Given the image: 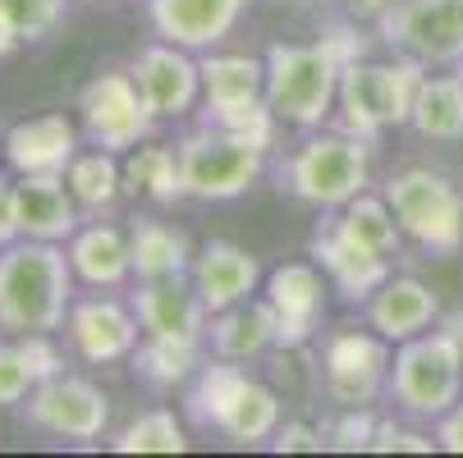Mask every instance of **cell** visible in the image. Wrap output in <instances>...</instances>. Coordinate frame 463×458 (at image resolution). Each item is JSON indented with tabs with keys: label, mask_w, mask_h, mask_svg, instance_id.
Returning a JSON list of instances; mask_svg holds the SVG:
<instances>
[{
	"label": "cell",
	"mask_w": 463,
	"mask_h": 458,
	"mask_svg": "<svg viewBox=\"0 0 463 458\" xmlns=\"http://www.w3.org/2000/svg\"><path fill=\"white\" fill-rule=\"evenodd\" d=\"M24 422L51 440H101L110 426V399L97 380L60 371L24 399Z\"/></svg>",
	"instance_id": "10"
},
{
	"label": "cell",
	"mask_w": 463,
	"mask_h": 458,
	"mask_svg": "<svg viewBox=\"0 0 463 458\" xmlns=\"http://www.w3.org/2000/svg\"><path fill=\"white\" fill-rule=\"evenodd\" d=\"M363 55V37L354 23H326L317 42H276L267 55V101L271 110L312 134L330 119L340 101L345 64Z\"/></svg>",
	"instance_id": "1"
},
{
	"label": "cell",
	"mask_w": 463,
	"mask_h": 458,
	"mask_svg": "<svg viewBox=\"0 0 463 458\" xmlns=\"http://www.w3.org/2000/svg\"><path fill=\"white\" fill-rule=\"evenodd\" d=\"M134 376L156 389V395H170V389L188 385L203 367V344H184V340H161V335H147L138 349H134Z\"/></svg>",
	"instance_id": "31"
},
{
	"label": "cell",
	"mask_w": 463,
	"mask_h": 458,
	"mask_svg": "<svg viewBox=\"0 0 463 458\" xmlns=\"http://www.w3.org/2000/svg\"><path fill=\"white\" fill-rule=\"evenodd\" d=\"M436 444H440L445 453H463V399H458L449 413L436 417Z\"/></svg>",
	"instance_id": "41"
},
{
	"label": "cell",
	"mask_w": 463,
	"mask_h": 458,
	"mask_svg": "<svg viewBox=\"0 0 463 458\" xmlns=\"http://www.w3.org/2000/svg\"><path fill=\"white\" fill-rule=\"evenodd\" d=\"M248 0H147V23L184 51H216L243 19Z\"/></svg>",
	"instance_id": "16"
},
{
	"label": "cell",
	"mask_w": 463,
	"mask_h": 458,
	"mask_svg": "<svg viewBox=\"0 0 463 458\" xmlns=\"http://www.w3.org/2000/svg\"><path fill=\"white\" fill-rule=\"evenodd\" d=\"M175 147H179L184 192L193 202H234L261 179V170H267V152L243 143V138L221 134L212 124L184 134Z\"/></svg>",
	"instance_id": "7"
},
{
	"label": "cell",
	"mask_w": 463,
	"mask_h": 458,
	"mask_svg": "<svg viewBox=\"0 0 463 458\" xmlns=\"http://www.w3.org/2000/svg\"><path fill=\"white\" fill-rule=\"evenodd\" d=\"M110 449L115 453H184L188 435H184V422L170 408H147L110 435Z\"/></svg>",
	"instance_id": "33"
},
{
	"label": "cell",
	"mask_w": 463,
	"mask_h": 458,
	"mask_svg": "<svg viewBox=\"0 0 463 458\" xmlns=\"http://www.w3.org/2000/svg\"><path fill=\"white\" fill-rule=\"evenodd\" d=\"M390 399L418 422H436L463 399V349L449 331L404 340L390 362Z\"/></svg>",
	"instance_id": "6"
},
{
	"label": "cell",
	"mask_w": 463,
	"mask_h": 458,
	"mask_svg": "<svg viewBox=\"0 0 463 458\" xmlns=\"http://www.w3.org/2000/svg\"><path fill=\"white\" fill-rule=\"evenodd\" d=\"M14 207H19V238L70 243L83 225V207L74 188L64 183V174H19Z\"/></svg>",
	"instance_id": "18"
},
{
	"label": "cell",
	"mask_w": 463,
	"mask_h": 458,
	"mask_svg": "<svg viewBox=\"0 0 463 458\" xmlns=\"http://www.w3.org/2000/svg\"><path fill=\"white\" fill-rule=\"evenodd\" d=\"M367 183H372V143L345 134V128H335V134L312 128L280 165V188L317 211H340L358 192H367Z\"/></svg>",
	"instance_id": "4"
},
{
	"label": "cell",
	"mask_w": 463,
	"mask_h": 458,
	"mask_svg": "<svg viewBox=\"0 0 463 458\" xmlns=\"http://www.w3.org/2000/svg\"><path fill=\"white\" fill-rule=\"evenodd\" d=\"M212 431L230 435L234 444H271V435L280 431V395L267 389L261 380L243 376Z\"/></svg>",
	"instance_id": "26"
},
{
	"label": "cell",
	"mask_w": 463,
	"mask_h": 458,
	"mask_svg": "<svg viewBox=\"0 0 463 458\" xmlns=\"http://www.w3.org/2000/svg\"><path fill=\"white\" fill-rule=\"evenodd\" d=\"M276 119L280 115L271 110L267 97L234 101V106H207L203 110V124L221 128V134H230V138H243V143H252L261 152H271V143H276Z\"/></svg>",
	"instance_id": "35"
},
{
	"label": "cell",
	"mask_w": 463,
	"mask_h": 458,
	"mask_svg": "<svg viewBox=\"0 0 463 458\" xmlns=\"http://www.w3.org/2000/svg\"><path fill=\"white\" fill-rule=\"evenodd\" d=\"M74 266L64 243L14 238L0 248V331L33 335L60 331L74 307Z\"/></svg>",
	"instance_id": "2"
},
{
	"label": "cell",
	"mask_w": 463,
	"mask_h": 458,
	"mask_svg": "<svg viewBox=\"0 0 463 458\" xmlns=\"http://www.w3.org/2000/svg\"><path fill=\"white\" fill-rule=\"evenodd\" d=\"M70 248V266L88 289H119L134 276V248H128V229L110 225V220H88L79 225V234L64 243Z\"/></svg>",
	"instance_id": "22"
},
{
	"label": "cell",
	"mask_w": 463,
	"mask_h": 458,
	"mask_svg": "<svg viewBox=\"0 0 463 458\" xmlns=\"http://www.w3.org/2000/svg\"><path fill=\"white\" fill-rule=\"evenodd\" d=\"M248 371L234 362V358H216V362H203L197 367V376H193V385H188V417L197 422V426H216V417H221V408L230 404V395L239 389V380H243Z\"/></svg>",
	"instance_id": "34"
},
{
	"label": "cell",
	"mask_w": 463,
	"mask_h": 458,
	"mask_svg": "<svg viewBox=\"0 0 463 458\" xmlns=\"http://www.w3.org/2000/svg\"><path fill=\"white\" fill-rule=\"evenodd\" d=\"M188 280H193L197 294H203L207 312H225V307H234V303L257 294L261 261H257V252H248V248H239L230 238H212V243H203L193 252Z\"/></svg>",
	"instance_id": "19"
},
{
	"label": "cell",
	"mask_w": 463,
	"mask_h": 458,
	"mask_svg": "<svg viewBox=\"0 0 463 458\" xmlns=\"http://www.w3.org/2000/svg\"><path fill=\"white\" fill-rule=\"evenodd\" d=\"M64 335H70V349L83 362L110 367V362L134 358L143 321L134 303H119L115 294H92V298H74L70 316H64Z\"/></svg>",
	"instance_id": "12"
},
{
	"label": "cell",
	"mask_w": 463,
	"mask_h": 458,
	"mask_svg": "<svg viewBox=\"0 0 463 458\" xmlns=\"http://www.w3.org/2000/svg\"><path fill=\"white\" fill-rule=\"evenodd\" d=\"M64 183L74 188V198L83 207V216H110L119 192H124V161L106 147H92V152H79L64 170Z\"/></svg>",
	"instance_id": "30"
},
{
	"label": "cell",
	"mask_w": 463,
	"mask_h": 458,
	"mask_svg": "<svg viewBox=\"0 0 463 458\" xmlns=\"http://www.w3.org/2000/svg\"><path fill=\"white\" fill-rule=\"evenodd\" d=\"M19 238V207H14V183L0 174V248Z\"/></svg>",
	"instance_id": "42"
},
{
	"label": "cell",
	"mask_w": 463,
	"mask_h": 458,
	"mask_svg": "<svg viewBox=\"0 0 463 458\" xmlns=\"http://www.w3.org/2000/svg\"><path fill=\"white\" fill-rule=\"evenodd\" d=\"M431 449H440V444H436V435L409 431V426L390 422V417H381V422H376V435H372V453H431Z\"/></svg>",
	"instance_id": "38"
},
{
	"label": "cell",
	"mask_w": 463,
	"mask_h": 458,
	"mask_svg": "<svg viewBox=\"0 0 463 458\" xmlns=\"http://www.w3.org/2000/svg\"><path fill=\"white\" fill-rule=\"evenodd\" d=\"M14 340H19V353L28 358V367H33L37 385L64 371V358H60V349H55V340H51L46 331H33V335H14Z\"/></svg>",
	"instance_id": "39"
},
{
	"label": "cell",
	"mask_w": 463,
	"mask_h": 458,
	"mask_svg": "<svg viewBox=\"0 0 463 458\" xmlns=\"http://www.w3.org/2000/svg\"><path fill=\"white\" fill-rule=\"evenodd\" d=\"M79 119H83V134L92 138V147H106L115 156L147 143L152 124H156L143 88L134 83L128 70H101L79 92Z\"/></svg>",
	"instance_id": "8"
},
{
	"label": "cell",
	"mask_w": 463,
	"mask_h": 458,
	"mask_svg": "<svg viewBox=\"0 0 463 458\" xmlns=\"http://www.w3.org/2000/svg\"><path fill=\"white\" fill-rule=\"evenodd\" d=\"M128 74L143 88L156 119H179L203 101V60H193V51L175 42H147L128 64Z\"/></svg>",
	"instance_id": "13"
},
{
	"label": "cell",
	"mask_w": 463,
	"mask_h": 458,
	"mask_svg": "<svg viewBox=\"0 0 463 458\" xmlns=\"http://www.w3.org/2000/svg\"><path fill=\"white\" fill-rule=\"evenodd\" d=\"M0 156H5V138H0Z\"/></svg>",
	"instance_id": "45"
},
{
	"label": "cell",
	"mask_w": 463,
	"mask_h": 458,
	"mask_svg": "<svg viewBox=\"0 0 463 458\" xmlns=\"http://www.w3.org/2000/svg\"><path fill=\"white\" fill-rule=\"evenodd\" d=\"M409 128L427 143H458L463 138V70L458 74H427L409 115Z\"/></svg>",
	"instance_id": "27"
},
{
	"label": "cell",
	"mask_w": 463,
	"mask_h": 458,
	"mask_svg": "<svg viewBox=\"0 0 463 458\" xmlns=\"http://www.w3.org/2000/svg\"><path fill=\"white\" fill-rule=\"evenodd\" d=\"M394 5V0H349V14L354 19H367V23H376L385 10Z\"/></svg>",
	"instance_id": "43"
},
{
	"label": "cell",
	"mask_w": 463,
	"mask_h": 458,
	"mask_svg": "<svg viewBox=\"0 0 463 458\" xmlns=\"http://www.w3.org/2000/svg\"><path fill=\"white\" fill-rule=\"evenodd\" d=\"M276 312V349H303L312 344L317 325L326 316V280L321 266L312 261H285L267 276V294H261Z\"/></svg>",
	"instance_id": "14"
},
{
	"label": "cell",
	"mask_w": 463,
	"mask_h": 458,
	"mask_svg": "<svg viewBox=\"0 0 463 458\" xmlns=\"http://www.w3.org/2000/svg\"><path fill=\"white\" fill-rule=\"evenodd\" d=\"M376 422H381V417H376L367 404H358V408H345L335 422H330V431H326V444H330V449H340V453H372Z\"/></svg>",
	"instance_id": "36"
},
{
	"label": "cell",
	"mask_w": 463,
	"mask_h": 458,
	"mask_svg": "<svg viewBox=\"0 0 463 458\" xmlns=\"http://www.w3.org/2000/svg\"><path fill=\"white\" fill-rule=\"evenodd\" d=\"M207 340L216 358H234V362L261 358L267 349H276V312L267 298H243L225 312H212Z\"/></svg>",
	"instance_id": "23"
},
{
	"label": "cell",
	"mask_w": 463,
	"mask_h": 458,
	"mask_svg": "<svg viewBox=\"0 0 463 458\" xmlns=\"http://www.w3.org/2000/svg\"><path fill=\"white\" fill-rule=\"evenodd\" d=\"M271 449L276 453H321L326 440L312 422H280V431L271 435Z\"/></svg>",
	"instance_id": "40"
},
{
	"label": "cell",
	"mask_w": 463,
	"mask_h": 458,
	"mask_svg": "<svg viewBox=\"0 0 463 458\" xmlns=\"http://www.w3.org/2000/svg\"><path fill=\"white\" fill-rule=\"evenodd\" d=\"M363 307H367V325L376 335H385L390 344L427 335L431 325L445 316L440 312V294L431 285H422L418 276H390Z\"/></svg>",
	"instance_id": "20"
},
{
	"label": "cell",
	"mask_w": 463,
	"mask_h": 458,
	"mask_svg": "<svg viewBox=\"0 0 463 458\" xmlns=\"http://www.w3.org/2000/svg\"><path fill=\"white\" fill-rule=\"evenodd\" d=\"M385 202L404 225V238H413L431 257H458L463 252V188L431 170V165H404L385 183Z\"/></svg>",
	"instance_id": "5"
},
{
	"label": "cell",
	"mask_w": 463,
	"mask_h": 458,
	"mask_svg": "<svg viewBox=\"0 0 463 458\" xmlns=\"http://www.w3.org/2000/svg\"><path fill=\"white\" fill-rule=\"evenodd\" d=\"M128 248H134V276L138 280H175V276H188V266H193L188 234L170 220H156V216H138L128 225Z\"/></svg>",
	"instance_id": "24"
},
{
	"label": "cell",
	"mask_w": 463,
	"mask_h": 458,
	"mask_svg": "<svg viewBox=\"0 0 463 458\" xmlns=\"http://www.w3.org/2000/svg\"><path fill=\"white\" fill-rule=\"evenodd\" d=\"M390 340L376 335L372 325L367 331H335L326 344H321V376H326V395L345 404V408H358V404H372L381 389H390Z\"/></svg>",
	"instance_id": "11"
},
{
	"label": "cell",
	"mask_w": 463,
	"mask_h": 458,
	"mask_svg": "<svg viewBox=\"0 0 463 458\" xmlns=\"http://www.w3.org/2000/svg\"><path fill=\"white\" fill-rule=\"evenodd\" d=\"M252 97H267V60L230 55V51L203 55V101L207 106H234Z\"/></svg>",
	"instance_id": "29"
},
{
	"label": "cell",
	"mask_w": 463,
	"mask_h": 458,
	"mask_svg": "<svg viewBox=\"0 0 463 458\" xmlns=\"http://www.w3.org/2000/svg\"><path fill=\"white\" fill-rule=\"evenodd\" d=\"M79 156V128L70 115H33L5 134V165L14 174H64Z\"/></svg>",
	"instance_id": "21"
},
{
	"label": "cell",
	"mask_w": 463,
	"mask_h": 458,
	"mask_svg": "<svg viewBox=\"0 0 463 458\" xmlns=\"http://www.w3.org/2000/svg\"><path fill=\"white\" fill-rule=\"evenodd\" d=\"M440 331H449V335L458 340V349H463V307H454V312L440 316Z\"/></svg>",
	"instance_id": "44"
},
{
	"label": "cell",
	"mask_w": 463,
	"mask_h": 458,
	"mask_svg": "<svg viewBox=\"0 0 463 458\" xmlns=\"http://www.w3.org/2000/svg\"><path fill=\"white\" fill-rule=\"evenodd\" d=\"M124 192L128 198H147L156 207L184 202V174H179V147L165 143H138L124 152Z\"/></svg>",
	"instance_id": "25"
},
{
	"label": "cell",
	"mask_w": 463,
	"mask_h": 458,
	"mask_svg": "<svg viewBox=\"0 0 463 458\" xmlns=\"http://www.w3.org/2000/svg\"><path fill=\"white\" fill-rule=\"evenodd\" d=\"M422 79H427V64L413 55H394L385 64L363 60V55L349 60L345 79H340V101H335V110H340L335 128H345L354 138H367V143H376L385 128H404Z\"/></svg>",
	"instance_id": "3"
},
{
	"label": "cell",
	"mask_w": 463,
	"mask_h": 458,
	"mask_svg": "<svg viewBox=\"0 0 463 458\" xmlns=\"http://www.w3.org/2000/svg\"><path fill=\"white\" fill-rule=\"evenodd\" d=\"M294 5H303V0H294Z\"/></svg>",
	"instance_id": "46"
},
{
	"label": "cell",
	"mask_w": 463,
	"mask_h": 458,
	"mask_svg": "<svg viewBox=\"0 0 463 458\" xmlns=\"http://www.w3.org/2000/svg\"><path fill=\"white\" fill-rule=\"evenodd\" d=\"M376 33L394 55H413L427 70L463 64V0H394Z\"/></svg>",
	"instance_id": "9"
},
{
	"label": "cell",
	"mask_w": 463,
	"mask_h": 458,
	"mask_svg": "<svg viewBox=\"0 0 463 458\" xmlns=\"http://www.w3.org/2000/svg\"><path fill=\"white\" fill-rule=\"evenodd\" d=\"M37 389V376L28 367V358L14 344H0V408H24V399Z\"/></svg>",
	"instance_id": "37"
},
{
	"label": "cell",
	"mask_w": 463,
	"mask_h": 458,
	"mask_svg": "<svg viewBox=\"0 0 463 458\" xmlns=\"http://www.w3.org/2000/svg\"><path fill=\"white\" fill-rule=\"evenodd\" d=\"M330 220L340 225V234H349L354 243H363L376 257H400V248H404V225L394 216V207L385 202V192H358Z\"/></svg>",
	"instance_id": "28"
},
{
	"label": "cell",
	"mask_w": 463,
	"mask_h": 458,
	"mask_svg": "<svg viewBox=\"0 0 463 458\" xmlns=\"http://www.w3.org/2000/svg\"><path fill=\"white\" fill-rule=\"evenodd\" d=\"M307 257L321 266V276L330 280L345 303H367L394 271H390V257H376L367 252L363 243H354L349 234H340L335 220H321L312 243H307Z\"/></svg>",
	"instance_id": "15"
},
{
	"label": "cell",
	"mask_w": 463,
	"mask_h": 458,
	"mask_svg": "<svg viewBox=\"0 0 463 458\" xmlns=\"http://www.w3.org/2000/svg\"><path fill=\"white\" fill-rule=\"evenodd\" d=\"M134 312L143 321V335H161V340H184V344H203L212 312L203 303V294L193 289L188 276L175 280H138L134 294Z\"/></svg>",
	"instance_id": "17"
},
{
	"label": "cell",
	"mask_w": 463,
	"mask_h": 458,
	"mask_svg": "<svg viewBox=\"0 0 463 458\" xmlns=\"http://www.w3.org/2000/svg\"><path fill=\"white\" fill-rule=\"evenodd\" d=\"M70 0H0V60L14 55L24 42H42L64 23Z\"/></svg>",
	"instance_id": "32"
}]
</instances>
